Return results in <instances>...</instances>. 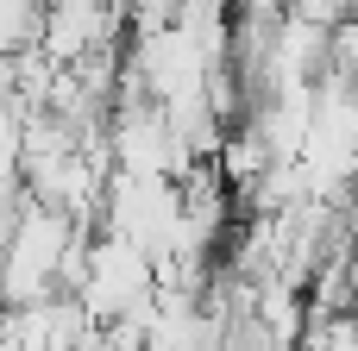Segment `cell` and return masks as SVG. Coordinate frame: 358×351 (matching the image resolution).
Instances as JSON below:
<instances>
[{"label": "cell", "mask_w": 358, "mask_h": 351, "mask_svg": "<svg viewBox=\"0 0 358 351\" xmlns=\"http://www.w3.org/2000/svg\"><path fill=\"white\" fill-rule=\"evenodd\" d=\"M327 69H334V75H352V82H358V13L334 25V38H327Z\"/></svg>", "instance_id": "6da1fadb"}]
</instances>
